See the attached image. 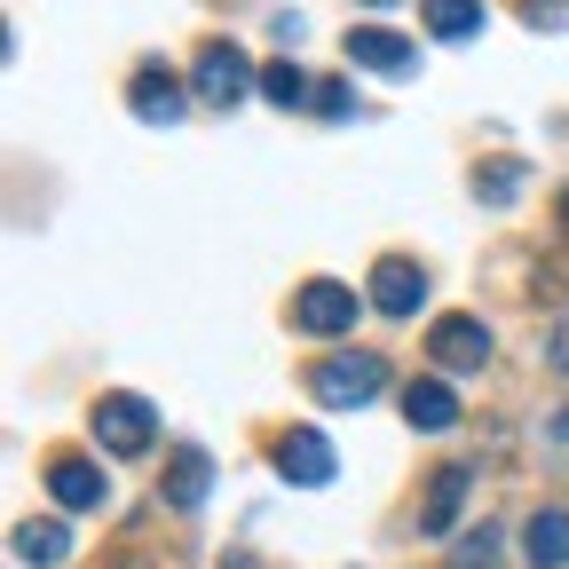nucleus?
<instances>
[{"instance_id": "nucleus-1", "label": "nucleus", "mask_w": 569, "mask_h": 569, "mask_svg": "<svg viewBox=\"0 0 569 569\" xmlns=\"http://www.w3.org/2000/svg\"><path fill=\"white\" fill-rule=\"evenodd\" d=\"M309 388H317L325 411H365L388 388V356L380 348H340V356H325V365L309 372Z\"/></svg>"}, {"instance_id": "nucleus-2", "label": "nucleus", "mask_w": 569, "mask_h": 569, "mask_svg": "<svg viewBox=\"0 0 569 569\" xmlns=\"http://www.w3.org/2000/svg\"><path fill=\"white\" fill-rule=\"evenodd\" d=\"M151 436H159V419H151V403H142V396H103V403H96V443H103L111 459H142V451H151Z\"/></svg>"}, {"instance_id": "nucleus-3", "label": "nucleus", "mask_w": 569, "mask_h": 569, "mask_svg": "<svg viewBox=\"0 0 569 569\" xmlns=\"http://www.w3.org/2000/svg\"><path fill=\"white\" fill-rule=\"evenodd\" d=\"M190 88H198L206 103H222V111H230V103H246V88H253V63H246L230 40H206L198 63H190Z\"/></svg>"}, {"instance_id": "nucleus-4", "label": "nucleus", "mask_w": 569, "mask_h": 569, "mask_svg": "<svg viewBox=\"0 0 569 569\" xmlns=\"http://www.w3.org/2000/svg\"><path fill=\"white\" fill-rule=\"evenodd\" d=\"M293 325H301V332H317V340H340V332L356 325V284H332V277L301 284V301H293Z\"/></svg>"}, {"instance_id": "nucleus-5", "label": "nucleus", "mask_w": 569, "mask_h": 569, "mask_svg": "<svg viewBox=\"0 0 569 569\" xmlns=\"http://www.w3.org/2000/svg\"><path fill=\"white\" fill-rule=\"evenodd\" d=\"M427 356H436L443 372H482L490 365V332L475 317H436V332H427Z\"/></svg>"}, {"instance_id": "nucleus-6", "label": "nucleus", "mask_w": 569, "mask_h": 569, "mask_svg": "<svg viewBox=\"0 0 569 569\" xmlns=\"http://www.w3.org/2000/svg\"><path fill=\"white\" fill-rule=\"evenodd\" d=\"M277 467H284V482L317 490V482H332V443L317 427H293V436H277Z\"/></svg>"}, {"instance_id": "nucleus-7", "label": "nucleus", "mask_w": 569, "mask_h": 569, "mask_svg": "<svg viewBox=\"0 0 569 569\" xmlns=\"http://www.w3.org/2000/svg\"><path fill=\"white\" fill-rule=\"evenodd\" d=\"M419 301H427V277H419V261L388 253V261L372 269V309H388V317H411Z\"/></svg>"}, {"instance_id": "nucleus-8", "label": "nucleus", "mask_w": 569, "mask_h": 569, "mask_svg": "<svg viewBox=\"0 0 569 569\" xmlns=\"http://www.w3.org/2000/svg\"><path fill=\"white\" fill-rule=\"evenodd\" d=\"M182 80H174V71H159V63H142L134 71V119H151V127H174L182 119Z\"/></svg>"}, {"instance_id": "nucleus-9", "label": "nucleus", "mask_w": 569, "mask_h": 569, "mask_svg": "<svg viewBox=\"0 0 569 569\" xmlns=\"http://www.w3.org/2000/svg\"><path fill=\"white\" fill-rule=\"evenodd\" d=\"M459 507H467V467H436V482H427V507H419V530H427V538H451Z\"/></svg>"}, {"instance_id": "nucleus-10", "label": "nucleus", "mask_w": 569, "mask_h": 569, "mask_svg": "<svg viewBox=\"0 0 569 569\" xmlns=\"http://www.w3.org/2000/svg\"><path fill=\"white\" fill-rule=\"evenodd\" d=\"M48 490H56V507H71V515H88V507H103V475L88 467V459H56L48 467Z\"/></svg>"}, {"instance_id": "nucleus-11", "label": "nucleus", "mask_w": 569, "mask_h": 569, "mask_svg": "<svg viewBox=\"0 0 569 569\" xmlns=\"http://www.w3.org/2000/svg\"><path fill=\"white\" fill-rule=\"evenodd\" d=\"M348 63H365V71H411V40L388 32V24H365V32H348Z\"/></svg>"}, {"instance_id": "nucleus-12", "label": "nucleus", "mask_w": 569, "mask_h": 569, "mask_svg": "<svg viewBox=\"0 0 569 569\" xmlns=\"http://www.w3.org/2000/svg\"><path fill=\"white\" fill-rule=\"evenodd\" d=\"M403 419L427 427V436H443V427L459 419V396H451L443 380H411V388H403Z\"/></svg>"}, {"instance_id": "nucleus-13", "label": "nucleus", "mask_w": 569, "mask_h": 569, "mask_svg": "<svg viewBox=\"0 0 569 569\" xmlns=\"http://www.w3.org/2000/svg\"><path fill=\"white\" fill-rule=\"evenodd\" d=\"M522 553H530L538 569H569V515H561V507H538V515H530Z\"/></svg>"}, {"instance_id": "nucleus-14", "label": "nucleus", "mask_w": 569, "mask_h": 569, "mask_svg": "<svg viewBox=\"0 0 569 569\" xmlns=\"http://www.w3.org/2000/svg\"><path fill=\"white\" fill-rule=\"evenodd\" d=\"M419 24L436 40H475L482 32V0H419Z\"/></svg>"}, {"instance_id": "nucleus-15", "label": "nucleus", "mask_w": 569, "mask_h": 569, "mask_svg": "<svg viewBox=\"0 0 569 569\" xmlns=\"http://www.w3.org/2000/svg\"><path fill=\"white\" fill-rule=\"evenodd\" d=\"M206 475H213V467H206V451H174V459H167V498H174L182 515H190V507H206Z\"/></svg>"}, {"instance_id": "nucleus-16", "label": "nucleus", "mask_w": 569, "mask_h": 569, "mask_svg": "<svg viewBox=\"0 0 569 569\" xmlns=\"http://www.w3.org/2000/svg\"><path fill=\"white\" fill-rule=\"evenodd\" d=\"M63 553H71V530L63 522H24L17 530V561H32V569H56Z\"/></svg>"}, {"instance_id": "nucleus-17", "label": "nucleus", "mask_w": 569, "mask_h": 569, "mask_svg": "<svg viewBox=\"0 0 569 569\" xmlns=\"http://www.w3.org/2000/svg\"><path fill=\"white\" fill-rule=\"evenodd\" d=\"M261 96H269V103H284V111L317 103V88H309V71H301V63H269V71H261Z\"/></svg>"}, {"instance_id": "nucleus-18", "label": "nucleus", "mask_w": 569, "mask_h": 569, "mask_svg": "<svg viewBox=\"0 0 569 569\" xmlns=\"http://www.w3.org/2000/svg\"><path fill=\"white\" fill-rule=\"evenodd\" d=\"M451 569H498V530H475V538H459V561Z\"/></svg>"}, {"instance_id": "nucleus-19", "label": "nucleus", "mask_w": 569, "mask_h": 569, "mask_svg": "<svg viewBox=\"0 0 569 569\" xmlns=\"http://www.w3.org/2000/svg\"><path fill=\"white\" fill-rule=\"evenodd\" d=\"M475 190H482L490 206H507V198L522 190V167H515V159H507V167H490V174H475Z\"/></svg>"}, {"instance_id": "nucleus-20", "label": "nucleus", "mask_w": 569, "mask_h": 569, "mask_svg": "<svg viewBox=\"0 0 569 569\" xmlns=\"http://www.w3.org/2000/svg\"><path fill=\"white\" fill-rule=\"evenodd\" d=\"M522 24H538V32H569V0H522Z\"/></svg>"}, {"instance_id": "nucleus-21", "label": "nucleus", "mask_w": 569, "mask_h": 569, "mask_svg": "<svg viewBox=\"0 0 569 569\" xmlns=\"http://www.w3.org/2000/svg\"><path fill=\"white\" fill-rule=\"evenodd\" d=\"M317 111H325V119H348V111H356L348 80H325V88H317Z\"/></svg>"}, {"instance_id": "nucleus-22", "label": "nucleus", "mask_w": 569, "mask_h": 569, "mask_svg": "<svg viewBox=\"0 0 569 569\" xmlns=\"http://www.w3.org/2000/svg\"><path fill=\"white\" fill-rule=\"evenodd\" d=\"M553 365H561V372H569V348H553Z\"/></svg>"}, {"instance_id": "nucleus-23", "label": "nucleus", "mask_w": 569, "mask_h": 569, "mask_svg": "<svg viewBox=\"0 0 569 569\" xmlns=\"http://www.w3.org/2000/svg\"><path fill=\"white\" fill-rule=\"evenodd\" d=\"M365 9H396V0H365Z\"/></svg>"}]
</instances>
